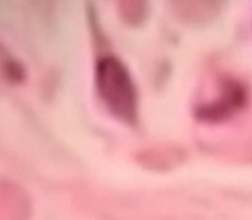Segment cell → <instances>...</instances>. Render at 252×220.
<instances>
[{"mask_svg": "<svg viewBox=\"0 0 252 220\" xmlns=\"http://www.w3.org/2000/svg\"><path fill=\"white\" fill-rule=\"evenodd\" d=\"M117 5L121 19L128 25L137 26L147 16V6L143 1H120Z\"/></svg>", "mask_w": 252, "mask_h": 220, "instance_id": "cell-3", "label": "cell"}, {"mask_svg": "<svg viewBox=\"0 0 252 220\" xmlns=\"http://www.w3.org/2000/svg\"><path fill=\"white\" fill-rule=\"evenodd\" d=\"M98 97L108 112L126 125H135L138 117V91L127 66L115 56H103L95 66Z\"/></svg>", "mask_w": 252, "mask_h": 220, "instance_id": "cell-1", "label": "cell"}, {"mask_svg": "<svg viewBox=\"0 0 252 220\" xmlns=\"http://www.w3.org/2000/svg\"><path fill=\"white\" fill-rule=\"evenodd\" d=\"M177 6L176 15L179 19L184 20L185 22H193V24H198V22H206L209 19H213L214 16L218 15L219 2H207V1H187V2H175Z\"/></svg>", "mask_w": 252, "mask_h": 220, "instance_id": "cell-2", "label": "cell"}]
</instances>
